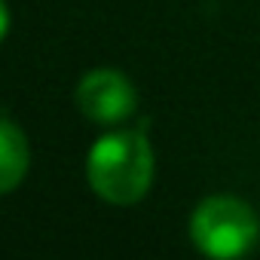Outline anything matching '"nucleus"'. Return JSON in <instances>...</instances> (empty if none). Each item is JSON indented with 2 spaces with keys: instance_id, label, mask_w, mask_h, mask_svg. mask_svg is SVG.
<instances>
[{
  "instance_id": "nucleus-1",
  "label": "nucleus",
  "mask_w": 260,
  "mask_h": 260,
  "mask_svg": "<svg viewBox=\"0 0 260 260\" xmlns=\"http://www.w3.org/2000/svg\"><path fill=\"white\" fill-rule=\"evenodd\" d=\"M86 175L92 190L113 202H138L153 181V150L141 132H113L95 141L86 159Z\"/></svg>"
},
{
  "instance_id": "nucleus-3",
  "label": "nucleus",
  "mask_w": 260,
  "mask_h": 260,
  "mask_svg": "<svg viewBox=\"0 0 260 260\" xmlns=\"http://www.w3.org/2000/svg\"><path fill=\"white\" fill-rule=\"evenodd\" d=\"M77 104L92 122H122L135 113V86L116 71H92L80 80Z\"/></svg>"
},
{
  "instance_id": "nucleus-4",
  "label": "nucleus",
  "mask_w": 260,
  "mask_h": 260,
  "mask_svg": "<svg viewBox=\"0 0 260 260\" xmlns=\"http://www.w3.org/2000/svg\"><path fill=\"white\" fill-rule=\"evenodd\" d=\"M28 138L25 132L10 119L0 116V196L16 190L28 172Z\"/></svg>"
},
{
  "instance_id": "nucleus-5",
  "label": "nucleus",
  "mask_w": 260,
  "mask_h": 260,
  "mask_svg": "<svg viewBox=\"0 0 260 260\" xmlns=\"http://www.w3.org/2000/svg\"><path fill=\"white\" fill-rule=\"evenodd\" d=\"M7 31H10V10H7L4 0H0V40L7 37Z\"/></svg>"
},
{
  "instance_id": "nucleus-2",
  "label": "nucleus",
  "mask_w": 260,
  "mask_h": 260,
  "mask_svg": "<svg viewBox=\"0 0 260 260\" xmlns=\"http://www.w3.org/2000/svg\"><path fill=\"white\" fill-rule=\"evenodd\" d=\"M257 236V214L236 196H211L199 202L190 217V239L208 257H239L254 248Z\"/></svg>"
}]
</instances>
